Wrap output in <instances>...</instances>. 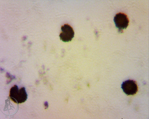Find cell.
Here are the masks:
<instances>
[{
	"label": "cell",
	"instance_id": "3957f363",
	"mask_svg": "<svg viewBox=\"0 0 149 119\" xmlns=\"http://www.w3.org/2000/svg\"><path fill=\"white\" fill-rule=\"evenodd\" d=\"M114 21L116 27L120 31L127 27L129 22L127 16L121 13L116 14L114 17Z\"/></svg>",
	"mask_w": 149,
	"mask_h": 119
},
{
	"label": "cell",
	"instance_id": "7a4b0ae2",
	"mask_svg": "<svg viewBox=\"0 0 149 119\" xmlns=\"http://www.w3.org/2000/svg\"><path fill=\"white\" fill-rule=\"evenodd\" d=\"M121 88L123 92L128 95H134L138 91L136 82L132 80H128L123 82Z\"/></svg>",
	"mask_w": 149,
	"mask_h": 119
},
{
	"label": "cell",
	"instance_id": "6da1fadb",
	"mask_svg": "<svg viewBox=\"0 0 149 119\" xmlns=\"http://www.w3.org/2000/svg\"><path fill=\"white\" fill-rule=\"evenodd\" d=\"M9 96L13 101L18 104L24 102L27 98L25 88L22 87L19 89L18 86L16 85L10 89Z\"/></svg>",
	"mask_w": 149,
	"mask_h": 119
},
{
	"label": "cell",
	"instance_id": "5b68a950",
	"mask_svg": "<svg viewBox=\"0 0 149 119\" xmlns=\"http://www.w3.org/2000/svg\"><path fill=\"white\" fill-rule=\"evenodd\" d=\"M44 105L45 106V109H46L48 107V103L47 102H45L44 104Z\"/></svg>",
	"mask_w": 149,
	"mask_h": 119
},
{
	"label": "cell",
	"instance_id": "277c9868",
	"mask_svg": "<svg viewBox=\"0 0 149 119\" xmlns=\"http://www.w3.org/2000/svg\"><path fill=\"white\" fill-rule=\"evenodd\" d=\"M62 32L59 35L61 39L66 42L71 41L74 37V32L69 25L65 24L61 27Z\"/></svg>",
	"mask_w": 149,
	"mask_h": 119
}]
</instances>
